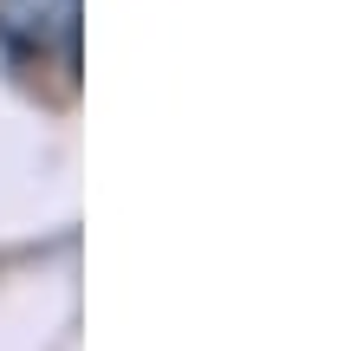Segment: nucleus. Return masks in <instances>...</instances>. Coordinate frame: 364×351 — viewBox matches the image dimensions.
I'll list each match as a JSON object with an SVG mask.
<instances>
[{
	"label": "nucleus",
	"mask_w": 364,
	"mask_h": 351,
	"mask_svg": "<svg viewBox=\"0 0 364 351\" xmlns=\"http://www.w3.org/2000/svg\"><path fill=\"white\" fill-rule=\"evenodd\" d=\"M0 53L14 65H72L78 0H0Z\"/></svg>",
	"instance_id": "obj_1"
}]
</instances>
